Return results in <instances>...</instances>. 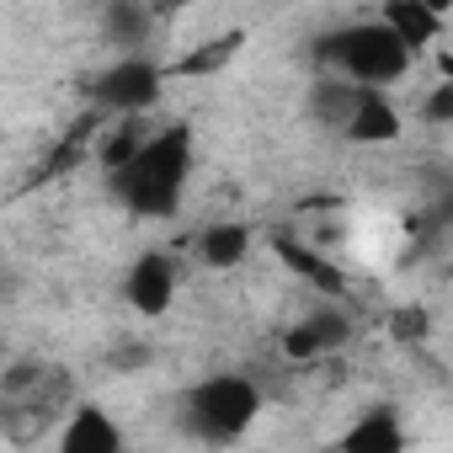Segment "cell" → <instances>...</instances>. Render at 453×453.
I'll use <instances>...</instances> for the list:
<instances>
[{"label":"cell","mask_w":453,"mask_h":453,"mask_svg":"<svg viewBox=\"0 0 453 453\" xmlns=\"http://www.w3.org/2000/svg\"><path fill=\"white\" fill-rule=\"evenodd\" d=\"M421 118H426L432 128H442V123H453V81H442V86H432V96L421 102Z\"/></svg>","instance_id":"obj_15"},{"label":"cell","mask_w":453,"mask_h":453,"mask_svg":"<svg viewBox=\"0 0 453 453\" xmlns=\"http://www.w3.org/2000/svg\"><path fill=\"white\" fill-rule=\"evenodd\" d=\"M192 251H197L203 267H219V273L224 267H241L251 257V224H241V219H213V224H203V230H197Z\"/></svg>","instance_id":"obj_10"},{"label":"cell","mask_w":453,"mask_h":453,"mask_svg":"<svg viewBox=\"0 0 453 453\" xmlns=\"http://www.w3.org/2000/svg\"><path fill=\"white\" fill-rule=\"evenodd\" d=\"M347 342H352V315L342 310V299H331V304L304 310V315L288 326L283 352H288L294 363H315V357H326V352H336V347H347Z\"/></svg>","instance_id":"obj_5"},{"label":"cell","mask_w":453,"mask_h":453,"mask_svg":"<svg viewBox=\"0 0 453 453\" xmlns=\"http://www.w3.org/2000/svg\"><path fill=\"white\" fill-rule=\"evenodd\" d=\"M315 59L326 75H342L363 91H389L411 75L416 54L384 27V17H357V22H342L336 33H326L315 43Z\"/></svg>","instance_id":"obj_2"},{"label":"cell","mask_w":453,"mask_h":453,"mask_svg":"<svg viewBox=\"0 0 453 453\" xmlns=\"http://www.w3.org/2000/svg\"><path fill=\"white\" fill-rule=\"evenodd\" d=\"M379 17H384V27H389L411 54H421L426 43H437V38L448 33V17H442L437 6H426V0H389Z\"/></svg>","instance_id":"obj_9"},{"label":"cell","mask_w":453,"mask_h":453,"mask_svg":"<svg viewBox=\"0 0 453 453\" xmlns=\"http://www.w3.org/2000/svg\"><path fill=\"white\" fill-rule=\"evenodd\" d=\"M400 107H395V96L389 91H363V102H357V112H352V123H347V144H395L400 139Z\"/></svg>","instance_id":"obj_11"},{"label":"cell","mask_w":453,"mask_h":453,"mask_svg":"<svg viewBox=\"0 0 453 453\" xmlns=\"http://www.w3.org/2000/svg\"><path fill=\"white\" fill-rule=\"evenodd\" d=\"M336 448L342 453H405V421H400L395 405H373L342 432Z\"/></svg>","instance_id":"obj_8"},{"label":"cell","mask_w":453,"mask_h":453,"mask_svg":"<svg viewBox=\"0 0 453 453\" xmlns=\"http://www.w3.org/2000/svg\"><path fill=\"white\" fill-rule=\"evenodd\" d=\"M357 102H363V86H352V81H342V75H326V70H320L315 86H310V118H315L320 128H331V134H347Z\"/></svg>","instance_id":"obj_12"},{"label":"cell","mask_w":453,"mask_h":453,"mask_svg":"<svg viewBox=\"0 0 453 453\" xmlns=\"http://www.w3.org/2000/svg\"><path fill=\"white\" fill-rule=\"evenodd\" d=\"M187 187H192V128L187 123L155 128L144 139V150L107 176L112 203L128 208L134 219H171V213H181Z\"/></svg>","instance_id":"obj_1"},{"label":"cell","mask_w":453,"mask_h":453,"mask_svg":"<svg viewBox=\"0 0 453 453\" xmlns=\"http://www.w3.org/2000/svg\"><path fill=\"white\" fill-rule=\"evenodd\" d=\"M123 426L107 405H75L65 421H59V453H123Z\"/></svg>","instance_id":"obj_7"},{"label":"cell","mask_w":453,"mask_h":453,"mask_svg":"<svg viewBox=\"0 0 453 453\" xmlns=\"http://www.w3.org/2000/svg\"><path fill=\"white\" fill-rule=\"evenodd\" d=\"M235 49H241V33H224V38H208V43H197L192 54H181L176 65H171V75H213L224 59H235Z\"/></svg>","instance_id":"obj_14"},{"label":"cell","mask_w":453,"mask_h":453,"mask_svg":"<svg viewBox=\"0 0 453 453\" xmlns=\"http://www.w3.org/2000/svg\"><path fill=\"white\" fill-rule=\"evenodd\" d=\"M155 12L150 6H139V0H118V6H107L102 12V33H107V43H118L123 54H144V43L155 38Z\"/></svg>","instance_id":"obj_13"},{"label":"cell","mask_w":453,"mask_h":453,"mask_svg":"<svg viewBox=\"0 0 453 453\" xmlns=\"http://www.w3.org/2000/svg\"><path fill=\"white\" fill-rule=\"evenodd\" d=\"M123 294L139 315H165L171 299H176V257L171 251H144L128 278H123Z\"/></svg>","instance_id":"obj_6"},{"label":"cell","mask_w":453,"mask_h":453,"mask_svg":"<svg viewBox=\"0 0 453 453\" xmlns=\"http://www.w3.org/2000/svg\"><path fill=\"white\" fill-rule=\"evenodd\" d=\"M176 416H181V432L208 448L241 442L262 416V384L246 373H208L176 395Z\"/></svg>","instance_id":"obj_3"},{"label":"cell","mask_w":453,"mask_h":453,"mask_svg":"<svg viewBox=\"0 0 453 453\" xmlns=\"http://www.w3.org/2000/svg\"><path fill=\"white\" fill-rule=\"evenodd\" d=\"M160 91H165V65H160V59H150V54H118V59L96 75L91 102H96L107 118H118V123H139V118L160 102Z\"/></svg>","instance_id":"obj_4"}]
</instances>
